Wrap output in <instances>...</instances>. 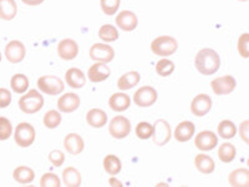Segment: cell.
Returning <instances> with one entry per match:
<instances>
[{
  "instance_id": "1",
  "label": "cell",
  "mask_w": 249,
  "mask_h": 187,
  "mask_svg": "<svg viewBox=\"0 0 249 187\" xmlns=\"http://www.w3.org/2000/svg\"><path fill=\"white\" fill-rule=\"evenodd\" d=\"M195 66L202 75L210 76L215 74L221 66V57L218 53L213 49L204 48L199 50L196 55Z\"/></svg>"
},
{
  "instance_id": "2",
  "label": "cell",
  "mask_w": 249,
  "mask_h": 187,
  "mask_svg": "<svg viewBox=\"0 0 249 187\" xmlns=\"http://www.w3.org/2000/svg\"><path fill=\"white\" fill-rule=\"evenodd\" d=\"M177 49H178V41L168 35H161L153 39L151 43V50L157 56H171L177 51Z\"/></svg>"
},
{
  "instance_id": "3",
  "label": "cell",
  "mask_w": 249,
  "mask_h": 187,
  "mask_svg": "<svg viewBox=\"0 0 249 187\" xmlns=\"http://www.w3.org/2000/svg\"><path fill=\"white\" fill-rule=\"evenodd\" d=\"M44 106V97L41 94L36 91L35 89H31L24 96L20 97L19 100V108L23 112L33 115L40 111Z\"/></svg>"
},
{
  "instance_id": "4",
  "label": "cell",
  "mask_w": 249,
  "mask_h": 187,
  "mask_svg": "<svg viewBox=\"0 0 249 187\" xmlns=\"http://www.w3.org/2000/svg\"><path fill=\"white\" fill-rule=\"evenodd\" d=\"M37 88L40 91H43L46 95H51V96L59 95L65 90L64 81L55 75H44V76L39 77Z\"/></svg>"
},
{
  "instance_id": "5",
  "label": "cell",
  "mask_w": 249,
  "mask_h": 187,
  "mask_svg": "<svg viewBox=\"0 0 249 187\" xmlns=\"http://www.w3.org/2000/svg\"><path fill=\"white\" fill-rule=\"evenodd\" d=\"M35 136H36V132H35L34 126H31L28 122H21L15 129L14 140L20 148H29V146H31V145L34 144Z\"/></svg>"
},
{
  "instance_id": "6",
  "label": "cell",
  "mask_w": 249,
  "mask_h": 187,
  "mask_svg": "<svg viewBox=\"0 0 249 187\" xmlns=\"http://www.w3.org/2000/svg\"><path fill=\"white\" fill-rule=\"evenodd\" d=\"M108 132L113 139L121 140L127 137L131 132L130 120L124 116H115L108 125Z\"/></svg>"
},
{
  "instance_id": "7",
  "label": "cell",
  "mask_w": 249,
  "mask_h": 187,
  "mask_svg": "<svg viewBox=\"0 0 249 187\" xmlns=\"http://www.w3.org/2000/svg\"><path fill=\"white\" fill-rule=\"evenodd\" d=\"M159 94L152 86H142L133 95V101L140 108H150L157 101Z\"/></svg>"
},
{
  "instance_id": "8",
  "label": "cell",
  "mask_w": 249,
  "mask_h": 187,
  "mask_svg": "<svg viewBox=\"0 0 249 187\" xmlns=\"http://www.w3.org/2000/svg\"><path fill=\"white\" fill-rule=\"evenodd\" d=\"M235 86H237V81L232 75H224V76L217 77L211 82V88H212L213 93L218 96H223V95L233 93Z\"/></svg>"
},
{
  "instance_id": "9",
  "label": "cell",
  "mask_w": 249,
  "mask_h": 187,
  "mask_svg": "<svg viewBox=\"0 0 249 187\" xmlns=\"http://www.w3.org/2000/svg\"><path fill=\"white\" fill-rule=\"evenodd\" d=\"M152 139L157 146H164L171 140V126L166 120L160 119L153 125Z\"/></svg>"
},
{
  "instance_id": "10",
  "label": "cell",
  "mask_w": 249,
  "mask_h": 187,
  "mask_svg": "<svg viewBox=\"0 0 249 187\" xmlns=\"http://www.w3.org/2000/svg\"><path fill=\"white\" fill-rule=\"evenodd\" d=\"M4 53H5L6 60L9 62L18 64V62L23 61L24 57H25L26 49L21 41H19V40H12L10 43L6 44Z\"/></svg>"
},
{
  "instance_id": "11",
  "label": "cell",
  "mask_w": 249,
  "mask_h": 187,
  "mask_svg": "<svg viewBox=\"0 0 249 187\" xmlns=\"http://www.w3.org/2000/svg\"><path fill=\"white\" fill-rule=\"evenodd\" d=\"M90 57L93 61L110 62L115 57V50L110 45L96 43L90 48Z\"/></svg>"
},
{
  "instance_id": "12",
  "label": "cell",
  "mask_w": 249,
  "mask_h": 187,
  "mask_svg": "<svg viewBox=\"0 0 249 187\" xmlns=\"http://www.w3.org/2000/svg\"><path fill=\"white\" fill-rule=\"evenodd\" d=\"M212 109V99L207 94H199L191 102V111L195 116L202 117Z\"/></svg>"
},
{
  "instance_id": "13",
  "label": "cell",
  "mask_w": 249,
  "mask_h": 187,
  "mask_svg": "<svg viewBox=\"0 0 249 187\" xmlns=\"http://www.w3.org/2000/svg\"><path fill=\"white\" fill-rule=\"evenodd\" d=\"M79 54V45L75 40L64 39L57 44V55L62 60H74Z\"/></svg>"
},
{
  "instance_id": "14",
  "label": "cell",
  "mask_w": 249,
  "mask_h": 187,
  "mask_svg": "<svg viewBox=\"0 0 249 187\" xmlns=\"http://www.w3.org/2000/svg\"><path fill=\"white\" fill-rule=\"evenodd\" d=\"M217 145L218 137L213 131H201L195 139V146L201 151H211Z\"/></svg>"
},
{
  "instance_id": "15",
  "label": "cell",
  "mask_w": 249,
  "mask_h": 187,
  "mask_svg": "<svg viewBox=\"0 0 249 187\" xmlns=\"http://www.w3.org/2000/svg\"><path fill=\"white\" fill-rule=\"evenodd\" d=\"M80 106V97L79 95L74 93H66L64 94L62 96H60V99L57 100V109L61 112H74L75 110H77Z\"/></svg>"
},
{
  "instance_id": "16",
  "label": "cell",
  "mask_w": 249,
  "mask_h": 187,
  "mask_svg": "<svg viewBox=\"0 0 249 187\" xmlns=\"http://www.w3.org/2000/svg\"><path fill=\"white\" fill-rule=\"evenodd\" d=\"M116 25L124 31H132L139 25V18L130 10H124L116 17Z\"/></svg>"
},
{
  "instance_id": "17",
  "label": "cell",
  "mask_w": 249,
  "mask_h": 187,
  "mask_svg": "<svg viewBox=\"0 0 249 187\" xmlns=\"http://www.w3.org/2000/svg\"><path fill=\"white\" fill-rule=\"evenodd\" d=\"M111 74V70L107 65H106V62H96V64H93L89 68L88 71V76L89 80L91 82H102L105 81V80L108 79Z\"/></svg>"
},
{
  "instance_id": "18",
  "label": "cell",
  "mask_w": 249,
  "mask_h": 187,
  "mask_svg": "<svg viewBox=\"0 0 249 187\" xmlns=\"http://www.w3.org/2000/svg\"><path fill=\"white\" fill-rule=\"evenodd\" d=\"M64 148L70 155L76 156L84 151L85 142L79 133H69L64 139Z\"/></svg>"
},
{
  "instance_id": "19",
  "label": "cell",
  "mask_w": 249,
  "mask_h": 187,
  "mask_svg": "<svg viewBox=\"0 0 249 187\" xmlns=\"http://www.w3.org/2000/svg\"><path fill=\"white\" fill-rule=\"evenodd\" d=\"M196 132V126L192 121H182L175 130V139L178 142L190 141Z\"/></svg>"
},
{
  "instance_id": "20",
  "label": "cell",
  "mask_w": 249,
  "mask_h": 187,
  "mask_svg": "<svg viewBox=\"0 0 249 187\" xmlns=\"http://www.w3.org/2000/svg\"><path fill=\"white\" fill-rule=\"evenodd\" d=\"M66 84L72 89H81L86 84V76L82 70L77 68H70L65 74Z\"/></svg>"
},
{
  "instance_id": "21",
  "label": "cell",
  "mask_w": 249,
  "mask_h": 187,
  "mask_svg": "<svg viewBox=\"0 0 249 187\" xmlns=\"http://www.w3.org/2000/svg\"><path fill=\"white\" fill-rule=\"evenodd\" d=\"M108 105L111 110L116 111V112H122V111L127 110L131 105V99L128 95L124 93L113 94L112 96L108 100Z\"/></svg>"
},
{
  "instance_id": "22",
  "label": "cell",
  "mask_w": 249,
  "mask_h": 187,
  "mask_svg": "<svg viewBox=\"0 0 249 187\" xmlns=\"http://www.w3.org/2000/svg\"><path fill=\"white\" fill-rule=\"evenodd\" d=\"M228 182L233 187H249V170L237 168L228 176Z\"/></svg>"
},
{
  "instance_id": "23",
  "label": "cell",
  "mask_w": 249,
  "mask_h": 187,
  "mask_svg": "<svg viewBox=\"0 0 249 187\" xmlns=\"http://www.w3.org/2000/svg\"><path fill=\"white\" fill-rule=\"evenodd\" d=\"M86 122L92 128L100 129L102 126H105L106 122H107V115L101 109H91L86 113Z\"/></svg>"
},
{
  "instance_id": "24",
  "label": "cell",
  "mask_w": 249,
  "mask_h": 187,
  "mask_svg": "<svg viewBox=\"0 0 249 187\" xmlns=\"http://www.w3.org/2000/svg\"><path fill=\"white\" fill-rule=\"evenodd\" d=\"M195 166L196 168L201 173L204 175H210L214 171L215 164L211 156L206 155V153H199L195 157Z\"/></svg>"
},
{
  "instance_id": "25",
  "label": "cell",
  "mask_w": 249,
  "mask_h": 187,
  "mask_svg": "<svg viewBox=\"0 0 249 187\" xmlns=\"http://www.w3.org/2000/svg\"><path fill=\"white\" fill-rule=\"evenodd\" d=\"M140 80H141V75L137 71H128L117 80V88L122 91L130 90L139 84Z\"/></svg>"
},
{
  "instance_id": "26",
  "label": "cell",
  "mask_w": 249,
  "mask_h": 187,
  "mask_svg": "<svg viewBox=\"0 0 249 187\" xmlns=\"http://www.w3.org/2000/svg\"><path fill=\"white\" fill-rule=\"evenodd\" d=\"M13 179H14L18 184H31L35 179V172L33 168H28V166H18V168L13 171Z\"/></svg>"
},
{
  "instance_id": "27",
  "label": "cell",
  "mask_w": 249,
  "mask_h": 187,
  "mask_svg": "<svg viewBox=\"0 0 249 187\" xmlns=\"http://www.w3.org/2000/svg\"><path fill=\"white\" fill-rule=\"evenodd\" d=\"M18 14V5L15 0H0V19L10 21Z\"/></svg>"
},
{
  "instance_id": "28",
  "label": "cell",
  "mask_w": 249,
  "mask_h": 187,
  "mask_svg": "<svg viewBox=\"0 0 249 187\" xmlns=\"http://www.w3.org/2000/svg\"><path fill=\"white\" fill-rule=\"evenodd\" d=\"M81 173L75 168H66L62 171V182L68 187H79L81 185Z\"/></svg>"
},
{
  "instance_id": "29",
  "label": "cell",
  "mask_w": 249,
  "mask_h": 187,
  "mask_svg": "<svg viewBox=\"0 0 249 187\" xmlns=\"http://www.w3.org/2000/svg\"><path fill=\"white\" fill-rule=\"evenodd\" d=\"M235 156H237V149L234 145L230 144V142H224L218 149V157L224 164L232 162L235 159Z\"/></svg>"
},
{
  "instance_id": "30",
  "label": "cell",
  "mask_w": 249,
  "mask_h": 187,
  "mask_svg": "<svg viewBox=\"0 0 249 187\" xmlns=\"http://www.w3.org/2000/svg\"><path fill=\"white\" fill-rule=\"evenodd\" d=\"M218 135L224 140L233 139L237 133V126L231 120H223L218 124Z\"/></svg>"
},
{
  "instance_id": "31",
  "label": "cell",
  "mask_w": 249,
  "mask_h": 187,
  "mask_svg": "<svg viewBox=\"0 0 249 187\" xmlns=\"http://www.w3.org/2000/svg\"><path fill=\"white\" fill-rule=\"evenodd\" d=\"M122 164L121 160L115 155H107L104 159V170L111 176H116L121 171Z\"/></svg>"
},
{
  "instance_id": "32",
  "label": "cell",
  "mask_w": 249,
  "mask_h": 187,
  "mask_svg": "<svg viewBox=\"0 0 249 187\" xmlns=\"http://www.w3.org/2000/svg\"><path fill=\"white\" fill-rule=\"evenodd\" d=\"M99 37L105 43H112V41H116L119 39V31H117L116 26L106 24V25H102L100 28Z\"/></svg>"
},
{
  "instance_id": "33",
  "label": "cell",
  "mask_w": 249,
  "mask_h": 187,
  "mask_svg": "<svg viewBox=\"0 0 249 187\" xmlns=\"http://www.w3.org/2000/svg\"><path fill=\"white\" fill-rule=\"evenodd\" d=\"M10 86L17 94H24L29 88V79L24 74H15L10 80Z\"/></svg>"
},
{
  "instance_id": "34",
  "label": "cell",
  "mask_w": 249,
  "mask_h": 187,
  "mask_svg": "<svg viewBox=\"0 0 249 187\" xmlns=\"http://www.w3.org/2000/svg\"><path fill=\"white\" fill-rule=\"evenodd\" d=\"M175 62L172 60L163 57V59H161L156 64V73L162 77L170 76L173 71H175Z\"/></svg>"
},
{
  "instance_id": "35",
  "label": "cell",
  "mask_w": 249,
  "mask_h": 187,
  "mask_svg": "<svg viewBox=\"0 0 249 187\" xmlns=\"http://www.w3.org/2000/svg\"><path fill=\"white\" fill-rule=\"evenodd\" d=\"M43 122L48 129H56L61 124V115L59 111L50 110L44 115Z\"/></svg>"
},
{
  "instance_id": "36",
  "label": "cell",
  "mask_w": 249,
  "mask_h": 187,
  "mask_svg": "<svg viewBox=\"0 0 249 187\" xmlns=\"http://www.w3.org/2000/svg\"><path fill=\"white\" fill-rule=\"evenodd\" d=\"M136 136L141 140H148L150 137H152L153 133V125L148 124L146 121L140 122L136 126Z\"/></svg>"
},
{
  "instance_id": "37",
  "label": "cell",
  "mask_w": 249,
  "mask_h": 187,
  "mask_svg": "<svg viewBox=\"0 0 249 187\" xmlns=\"http://www.w3.org/2000/svg\"><path fill=\"white\" fill-rule=\"evenodd\" d=\"M100 3H101V9L104 14H106L107 17H112L119 10L121 0H101Z\"/></svg>"
},
{
  "instance_id": "38",
  "label": "cell",
  "mask_w": 249,
  "mask_h": 187,
  "mask_svg": "<svg viewBox=\"0 0 249 187\" xmlns=\"http://www.w3.org/2000/svg\"><path fill=\"white\" fill-rule=\"evenodd\" d=\"M237 50L243 59L249 57V33H244L239 37L237 43Z\"/></svg>"
},
{
  "instance_id": "39",
  "label": "cell",
  "mask_w": 249,
  "mask_h": 187,
  "mask_svg": "<svg viewBox=\"0 0 249 187\" xmlns=\"http://www.w3.org/2000/svg\"><path fill=\"white\" fill-rule=\"evenodd\" d=\"M13 133V125L10 120L0 116V141H5Z\"/></svg>"
},
{
  "instance_id": "40",
  "label": "cell",
  "mask_w": 249,
  "mask_h": 187,
  "mask_svg": "<svg viewBox=\"0 0 249 187\" xmlns=\"http://www.w3.org/2000/svg\"><path fill=\"white\" fill-rule=\"evenodd\" d=\"M40 186L41 187H60L61 186V181L55 173H44L40 180Z\"/></svg>"
},
{
  "instance_id": "41",
  "label": "cell",
  "mask_w": 249,
  "mask_h": 187,
  "mask_svg": "<svg viewBox=\"0 0 249 187\" xmlns=\"http://www.w3.org/2000/svg\"><path fill=\"white\" fill-rule=\"evenodd\" d=\"M49 160H50V162L54 165L55 168H60L65 162V155L60 150H53L49 153Z\"/></svg>"
},
{
  "instance_id": "42",
  "label": "cell",
  "mask_w": 249,
  "mask_h": 187,
  "mask_svg": "<svg viewBox=\"0 0 249 187\" xmlns=\"http://www.w3.org/2000/svg\"><path fill=\"white\" fill-rule=\"evenodd\" d=\"M12 104V93L8 89H0V109H5Z\"/></svg>"
},
{
  "instance_id": "43",
  "label": "cell",
  "mask_w": 249,
  "mask_h": 187,
  "mask_svg": "<svg viewBox=\"0 0 249 187\" xmlns=\"http://www.w3.org/2000/svg\"><path fill=\"white\" fill-rule=\"evenodd\" d=\"M239 136L247 145H249V120H246L239 125Z\"/></svg>"
},
{
  "instance_id": "44",
  "label": "cell",
  "mask_w": 249,
  "mask_h": 187,
  "mask_svg": "<svg viewBox=\"0 0 249 187\" xmlns=\"http://www.w3.org/2000/svg\"><path fill=\"white\" fill-rule=\"evenodd\" d=\"M21 1L29 6H36L40 5V4H43L45 0H21Z\"/></svg>"
},
{
  "instance_id": "45",
  "label": "cell",
  "mask_w": 249,
  "mask_h": 187,
  "mask_svg": "<svg viewBox=\"0 0 249 187\" xmlns=\"http://www.w3.org/2000/svg\"><path fill=\"white\" fill-rule=\"evenodd\" d=\"M108 184H110L111 186L122 187V182L119 181V180H117V179H115V177H111V179L108 180Z\"/></svg>"
},
{
  "instance_id": "46",
  "label": "cell",
  "mask_w": 249,
  "mask_h": 187,
  "mask_svg": "<svg viewBox=\"0 0 249 187\" xmlns=\"http://www.w3.org/2000/svg\"><path fill=\"white\" fill-rule=\"evenodd\" d=\"M238 1H248V0H238Z\"/></svg>"
},
{
  "instance_id": "47",
  "label": "cell",
  "mask_w": 249,
  "mask_h": 187,
  "mask_svg": "<svg viewBox=\"0 0 249 187\" xmlns=\"http://www.w3.org/2000/svg\"><path fill=\"white\" fill-rule=\"evenodd\" d=\"M0 62H1V53H0Z\"/></svg>"
},
{
  "instance_id": "48",
  "label": "cell",
  "mask_w": 249,
  "mask_h": 187,
  "mask_svg": "<svg viewBox=\"0 0 249 187\" xmlns=\"http://www.w3.org/2000/svg\"><path fill=\"white\" fill-rule=\"evenodd\" d=\"M247 165H248V166H249V159H248V161H247Z\"/></svg>"
}]
</instances>
